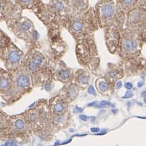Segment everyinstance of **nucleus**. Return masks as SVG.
Masks as SVG:
<instances>
[{
    "mask_svg": "<svg viewBox=\"0 0 146 146\" xmlns=\"http://www.w3.org/2000/svg\"><path fill=\"white\" fill-rule=\"evenodd\" d=\"M125 87L127 89H128V90H131V89L133 88V85H132L131 82H126V83L125 84Z\"/></svg>",
    "mask_w": 146,
    "mask_h": 146,
    "instance_id": "obj_19",
    "label": "nucleus"
},
{
    "mask_svg": "<svg viewBox=\"0 0 146 146\" xmlns=\"http://www.w3.org/2000/svg\"><path fill=\"white\" fill-rule=\"evenodd\" d=\"M78 83L81 85L85 86L87 85L89 81V76L85 72H82L81 74H79V76L77 77Z\"/></svg>",
    "mask_w": 146,
    "mask_h": 146,
    "instance_id": "obj_11",
    "label": "nucleus"
},
{
    "mask_svg": "<svg viewBox=\"0 0 146 146\" xmlns=\"http://www.w3.org/2000/svg\"><path fill=\"white\" fill-rule=\"evenodd\" d=\"M28 68L31 72H35V71H37V70H39V65H37L36 64H35V63H33V62H31L28 64Z\"/></svg>",
    "mask_w": 146,
    "mask_h": 146,
    "instance_id": "obj_16",
    "label": "nucleus"
},
{
    "mask_svg": "<svg viewBox=\"0 0 146 146\" xmlns=\"http://www.w3.org/2000/svg\"><path fill=\"white\" fill-rule=\"evenodd\" d=\"M106 39H107V44L108 48H113L112 51H113L117 48V44H119V33L118 30L113 27L108 28Z\"/></svg>",
    "mask_w": 146,
    "mask_h": 146,
    "instance_id": "obj_2",
    "label": "nucleus"
},
{
    "mask_svg": "<svg viewBox=\"0 0 146 146\" xmlns=\"http://www.w3.org/2000/svg\"><path fill=\"white\" fill-rule=\"evenodd\" d=\"M137 43L135 39L126 37L122 42V48L125 52H132L136 50Z\"/></svg>",
    "mask_w": 146,
    "mask_h": 146,
    "instance_id": "obj_4",
    "label": "nucleus"
},
{
    "mask_svg": "<svg viewBox=\"0 0 146 146\" xmlns=\"http://www.w3.org/2000/svg\"><path fill=\"white\" fill-rule=\"evenodd\" d=\"M56 76H58V80L62 82H67L70 79V74L68 70H60L56 74Z\"/></svg>",
    "mask_w": 146,
    "mask_h": 146,
    "instance_id": "obj_10",
    "label": "nucleus"
},
{
    "mask_svg": "<svg viewBox=\"0 0 146 146\" xmlns=\"http://www.w3.org/2000/svg\"><path fill=\"white\" fill-rule=\"evenodd\" d=\"M133 96V94H132L131 91H128V92L126 93V95L125 96H124L122 98H129V97H131V96Z\"/></svg>",
    "mask_w": 146,
    "mask_h": 146,
    "instance_id": "obj_20",
    "label": "nucleus"
},
{
    "mask_svg": "<svg viewBox=\"0 0 146 146\" xmlns=\"http://www.w3.org/2000/svg\"><path fill=\"white\" fill-rule=\"evenodd\" d=\"M80 118H81V119H83V120H86V119H87V117H86V116H82H82H80Z\"/></svg>",
    "mask_w": 146,
    "mask_h": 146,
    "instance_id": "obj_24",
    "label": "nucleus"
},
{
    "mask_svg": "<svg viewBox=\"0 0 146 146\" xmlns=\"http://www.w3.org/2000/svg\"><path fill=\"white\" fill-rule=\"evenodd\" d=\"M2 9V1L0 0V12H1Z\"/></svg>",
    "mask_w": 146,
    "mask_h": 146,
    "instance_id": "obj_27",
    "label": "nucleus"
},
{
    "mask_svg": "<svg viewBox=\"0 0 146 146\" xmlns=\"http://www.w3.org/2000/svg\"><path fill=\"white\" fill-rule=\"evenodd\" d=\"M75 111H76V112H77V113H80V112H82V108H80L79 107H76V108H75Z\"/></svg>",
    "mask_w": 146,
    "mask_h": 146,
    "instance_id": "obj_23",
    "label": "nucleus"
},
{
    "mask_svg": "<svg viewBox=\"0 0 146 146\" xmlns=\"http://www.w3.org/2000/svg\"><path fill=\"white\" fill-rule=\"evenodd\" d=\"M39 0H17L19 6L22 8L33 9Z\"/></svg>",
    "mask_w": 146,
    "mask_h": 146,
    "instance_id": "obj_6",
    "label": "nucleus"
},
{
    "mask_svg": "<svg viewBox=\"0 0 146 146\" xmlns=\"http://www.w3.org/2000/svg\"><path fill=\"white\" fill-rule=\"evenodd\" d=\"M97 87H98L99 91L100 92L104 93L109 89V85L108 84V82L105 81H100V82H97Z\"/></svg>",
    "mask_w": 146,
    "mask_h": 146,
    "instance_id": "obj_12",
    "label": "nucleus"
},
{
    "mask_svg": "<svg viewBox=\"0 0 146 146\" xmlns=\"http://www.w3.org/2000/svg\"><path fill=\"white\" fill-rule=\"evenodd\" d=\"M118 74L119 72L117 71V70H111L109 71V76L111 78H113V79L117 78Z\"/></svg>",
    "mask_w": 146,
    "mask_h": 146,
    "instance_id": "obj_17",
    "label": "nucleus"
},
{
    "mask_svg": "<svg viewBox=\"0 0 146 146\" xmlns=\"http://www.w3.org/2000/svg\"><path fill=\"white\" fill-rule=\"evenodd\" d=\"M121 87H122V82H121L120 81L117 82V88H120Z\"/></svg>",
    "mask_w": 146,
    "mask_h": 146,
    "instance_id": "obj_22",
    "label": "nucleus"
},
{
    "mask_svg": "<svg viewBox=\"0 0 146 146\" xmlns=\"http://www.w3.org/2000/svg\"><path fill=\"white\" fill-rule=\"evenodd\" d=\"M88 93L89 94H92V95L96 94V91H95L94 88V87H93L92 85H91V86L88 88Z\"/></svg>",
    "mask_w": 146,
    "mask_h": 146,
    "instance_id": "obj_18",
    "label": "nucleus"
},
{
    "mask_svg": "<svg viewBox=\"0 0 146 146\" xmlns=\"http://www.w3.org/2000/svg\"><path fill=\"white\" fill-rule=\"evenodd\" d=\"M70 1L72 6V16L83 13L88 9V0H70Z\"/></svg>",
    "mask_w": 146,
    "mask_h": 146,
    "instance_id": "obj_3",
    "label": "nucleus"
},
{
    "mask_svg": "<svg viewBox=\"0 0 146 146\" xmlns=\"http://www.w3.org/2000/svg\"><path fill=\"white\" fill-rule=\"evenodd\" d=\"M9 85V81L6 77L2 76L0 79V88L1 89H5L8 87Z\"/></svg>",
    "mask_w": 146,
    "mask_h": 146,
    "instance_id": "obj_14",
    "label": "nucleus"
},
{
    "mask_svg": "<svg viewBox=\"0 0 146 146\" xmlns=\"http://www.w3.org/2000/svg\"><path fill=\"white\" fill-rule=\"evenodd\" d=\"M66 104L62 101H57L53 106V111L56 115H62L66 110Z\"/></svg>",
    "mask_w": 146,
    "mask_h": 146,
    "instance_id": "obj_9",
    "label": "nucleus"
},
{
    "mask_svg": "<svg viewBox=\"0 0 146 146\" xmlns=\"http://www.w3.org/2000/svg\"><path fill=\"white\" fill-rule=\"evenodd\" d=\"M96 104V102H91V103L88 104V106H94Z\"/></svg>",
    "mask_w": 146,
    "mask_h": 146,
    "instance_id": "obj_26",
    "label": "nucleus"
},
{
    "mask_svg": "<svg viewBox=\"0 0 146 146\" xmlns=\"http://www.w3.org/2000/svg\"><path fill=\"white\" fill-rule=\"evenodd\" d=\"M17 84L19 87L21 88H25L29 87L30 85V78L28 75L26 74H22L20 75L17 79Z\"/></svg>",
    "mask_w": 146,
    "mask_h": 146,
    "instance_id": "obj_8",
    "label": "nucleus"
},
{
    "mask_svg": "<svg viewBox=\"0 0 146 146\" xmlns=\"http://www.w3.org/2000/svg\"><path fill=\"white\" fill-rule=\"evenodd\" d=\"M100 105L102 106H111V103L109 102H107V101H102L101 102Z\"/></svg>",
    "mask_w": 146,
    "mask_h": 146,
    "instance_id": "obj_21",
    "label": "nucleus"
},
{
    "mask_svg": "<svg viewBox=\"0 0 146 146\" xmlns=\"http://www.w3.org/2000/svg\"><path fill=\"white\" fill-rule=\"evenodd\" d=\"M15 126L18 130H23L25 128V123L22 119H19L15 122Z\"/></svg>",
    "mask_w": 146,
    "mask_h": 146,
    "instance_id": "obj_15",
    "label": "nucleus"
},
{
    "mask_svg": "<svg viewBox=\"0 0 146 146\" xmlns=\"http://www.w3.org/2000/svg\"><path fill=\"white\" fill-rule=\"evenodd\" d=\"M94 10L101 27L121 26L125 19V12L122 11L117 0H99Z\"/></svg>",
    "mask_w": 146,
    "mask_h": 146,
    "instance_id": "obj_1",
    "label": "nucleus"
},
{
    "mask_svg": "<svg viewBox=\"0 0 146 146\" xmlns=\"http://www.w3.org/2000/svg\"><path fill=\"white\" fill-rule=\"evenodd\" d=\"M20 59L21 53L17 50H12L7 55V60L11 64H18Z\"/></svg>",
    "mask_w": 146,
    "mask_h": 146,
    "instance_id": "obj_7",
    "label": "nucleus"
},
{
    "mask_svg": "<svg viewBox=\"0 0 146 146\" xmlns=\"http://www.w3.org/2000/svg\"><path fill=\"white\" fill-rule=\"evenodd\" d=\"M43 59H44V58H43L42 56L41 55V54H36L33 56V59H32V62H33V63H35V64H36L37 65H39H39H41L42 64Z\"/></svg>",
    "mask_w": 146,
    "mask_h": 146,
    "instance_id": "obj_13",
    "label": "nucleus"
},
{
    "mask_svg": "<svg viewBox=\"0 0 146 146\" xmlns=\"http://www.w3.org/2000/svg\"><path fill=\"white\" fill-rule=\"evenodd\" d=\"M143 85H144V82H139V83H138V87L139 88H140V87H142V86H143Z\"/></svg>",
    "mask_w": 146,
    "mask_h": 146,
    "instance_id": "obj_25",
    "label": "nucleus"
},
{
    "mask_svg": "<svg viewBox=\"0 0 146 146\" xmlns=\"http://www.w3.org/2000/svg\"><path fill=\"white\" fill-rule=\"evenodd\" d=\"M76 88H77L74 87V85H68V86L64 88V90H65V93H64L65 98L68 99L69 100H72L74 98H76L78 94V91Z\"/></svg>",
    "mask_w": 146,
    "mask_h": 146,
    "instance_id": "obj_5",
    "label": "nucleus"
},
{
    "mask_svg": "<svg viewBox=\"0 0 146 146\" xmlns=\"http://www.w3.org/2000/svg\"><path fill=\"white\" fill-rule=\"evenodd\" d=\"M11 146H17V145L16 144H15V143H13V144H11Z\"/></svg>",
    "mask_w": 146,
    "mask_h": 146,
    "instance_id": "obj_28",
    "label": "nucleus"
}]
</instances>
